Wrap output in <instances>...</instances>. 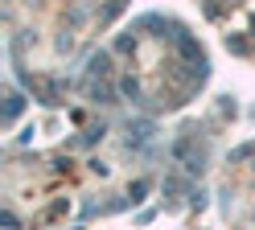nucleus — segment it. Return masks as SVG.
<instances>
[{
    "label": "nucleus",
    "instance_id": "obj_1",
    "mask_svg": "<svg viewBox=\"0 0 255 230\" xmlns=\"http://www.w3.org/2000/svg\"><path fill=\"white\" fill-rule=\"evenodd\" d=\"M17 115H21V95H8V111H4V119L12 123Z\"/></svg>",
    "mask_w": 255,
    "mask_h": 230
},
{
    "label": "nucleus",
    "instance_id": "obj_2",
    "mask_svg": "<svg viewBox=\"0 0 255 230\" xmlns=\"http://www.w3.org/2000/svg\"><path fill=\"white\" fill-rule=\"evenodd\" d=\"M120 91H124V95H132V99H136V95H140V82H136V78H124V82H120Z\"/></svg>",
    "mask_w": 255,
    "mask_h": 230
}]
</instances>
